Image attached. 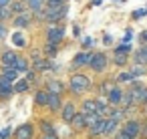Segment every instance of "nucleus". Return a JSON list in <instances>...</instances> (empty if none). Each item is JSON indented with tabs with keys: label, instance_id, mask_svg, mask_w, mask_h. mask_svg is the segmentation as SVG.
Here are the masks:
<instances>
[{
	"label": "nucleus",
	"instance_id": "1",
	"mask_svg": "<svg viewBox=\"0 0 147 139\" xmlns=\"http://www.w3.org/2000/svg\"><path fill=\"white\" fill-rule=\"evenodd\" d=\"M67 87H69V93H71L73 97H83V95H87V93L93 89V83H91V79H89L87 75L75 73V75H71Z\"/></svg>",
	"mask_w": 147,
	"mask_h": 139
},
{
	"label": "nucleus",
	"instance_id": "2",
	"mask_svg": "<svg viewBox=\"0 0 147 139\" xmlns=\"http://www.w3.org/2000/svg\"><path fill=\"white\" fill-rule=\"evenodd\" d=\"M127 93H129V97H131L133 107H143V105L147 103V85L135 81V83H131V85L127 87Z\"/></svg>",
	"mask_w": 147,
	"mask_h": 139
},
{
	"label": "nucleus",
	"instance_id": "3",
	"mask_svg": "<svg viewBox=\"0 0 147 139\" xmlns=\"http://www.w3.org/2000/svg\"><path fill=\"white\" fill-rule=\"evenodd\" d=\"M63 40H65V26H63V22H61V24H47V30H45V43L61 47Z\"/></svg>",
	"mask_w": 147,
	"mask_h": 139
},
{
	"label": "nucleus",
	"instance_id": "4",
	"mask_svg": "<svg viewBox=\"0 0 147 139\" xmlns=\"http://www.w3.org/2000/svg\"><path fill=\"white\" fill-rule=\"evenodd\" d=\"M107 65H109V59H107L105 53H93V59H91V63H89V69H91L93 73H97V75L105 73V71H107Z\"/></svg>",
	"mask_w": 147,
	"mask_h": 139
},
{
	"label": "nucleus",
	"instance_id": "5",
	"mask_svg": "<svg viewBox=\"0 0 147 139\" xmlns=\"http://www.w3.org/2000/svg\"><path fill=\"white\" fill-rule=\"evenodd\" d=\"M121 129H123L127 135H131L133 139H137V137L141 135V131H143V123H141V119H137V117H129V119L121 125Z\"/></svg>",
	"mask_w": 147,
	"mask_h": 139
},
{
	"label": "nucleus",
	"instance_id": "6",
	"mask_svg": "<svg viewBox=\"0 0 147 139\" xmlns=\"http://www.w3.org/2000/svg\"><path fill=\"white\" fill-rule=\"evenodd\" d=\"M36 131H34V125L32 123H22L14 129L12 133V139H34Z\"/></svg>",
	"mask_w": 147,
	"mask_h": 139
},
{
	"label": "nucleus",
	"instance_id": "7",
	"mask_svg": "<svg viewBox=\"0 0 147 139\" xmlns=\"http://www.w3.org/2000/svg\"><path fill=\"white\" fill-rule=\"evenodd\" d=\"M77 113H79L77 103H75V101H65V107H63V111H61V121L67 123V125H71V121L75 119Z\"/></svg>",
	"mask_w": 147,
	"mask_h": 139
},
{
	"label": "nucleus",
	"instance_id": "8",
	"mask_svg": "<svg viewBox=\"0 0 147 139\" xmlns=\"http://www.w3.org/2000/svg\"><path fill=\"white\" fill-rule=\"evenodd\" d=\"M32 22H34V14L30 10H26V12H22V14L12 18V26L14 28H28Z\"/></svg>",
	"mask_w": 147,
	"mask_h": 139
},
{
	"label": "nucleus",
	"instance_id": "9",
	"mask_svg": "<svg viewBox=\"0 0 147 139\" xmlns=\"http://www.w3.org/2000/svg\"><path fill=\"white\" fill-rule=\"evenodd\" d=\"M63 107H65V97H63V95H51V97H49L47 111H49L51 115H57V113L61 115Z\"/></svg>",
	"mask_w": 147,
	"mask_h": 139
},
{
	"label": "nucleus",
	"instance_id": "10",
	"mask_svg": "<svg viewBox=\"0 0 147 139\" xmlns=\"http://www.w3.org/2000/svg\"><path fill=\"white\" fill-rule=\"evenodd\" d=\"M12 95H14V83L4 75H0V101H6Z\"/></svg>",
	"mask_w": 147,
	"mask_h": 139
},
{
	"label": "nucleus",
	"instance_id": "11",
	"mask_svg": "<svg viewBox=\"0 0 147 139\" xmlns=\"http://www.w3.org/2000/svg\"><path fill=\"white\" fill-rule=\"evenodd\" d=\"M91 59H93V51H81V53H77V55L73 57V67H75V69L89 67Z\"/></svg>",
	"mask_w": 147,
	"mask_h": 139
},
{
	"label": "nucleus",
	"instance_id": "12",
	"mask_svg": "<svg viewBox=\"0 0 147 139\" xmlns=\"http://www.w3.org/2000/svg\"><path fill=\"white\" fill-rule=\"evenodd\" d=\"M123 97H125V89L121 87V85H117L111 93H109V97H107V103L111 105V107H121V103H123Z\"/></svg>",
	"mask_w": 147,
	"mask_h": 139
},
{
	"label": "nucleus",
	"instance_id": "13",
	"mask_svg": "<svg viewBox=\"0 0 147 139\" xmlns=\"http://www.w3.org/2000/svg\"><path fill=\"white\" fill-rule=\"evenodd\" d=\"M18 53L16 51H12V49H8V51H4L2 55H0V67H14L16 65V61H18Z\"/></svg>",
	"mask_w": 147,
	"mask_h": 139
},
{
	"label": "nucleus",
	"instance_id": "14",
	"mask_svg": "<svg viewBox=\"0 0 147 139\" xmlns=\"http://www.w3.org/2000/svg\"><path fill=\"white\" fill-rule=\"evenodd\" d=\"M115 87H117V81H113V79H105V81L99 83V87H97V95L103 97V99H107L109 93H111Z\"/></svg>",
	"mask_w": 147,
	"mask_h": 139
},
{
	"label": "nucleus",
	"instance_id": "15",
	"mask_svg": "<svg viewBox=\"0 0 147 139\" xmlns=\"http://www.w3.org/2000/svg\"><path fill=\"white\" fill-rule=\"evenodd\" d=\"M45 89H47L51 95H65V93L69 91V87H67L63 81H57V79H55V81H49Z\"/></svg>",
	"mask_w": 147,
	"mask_h": 139
},
{
	"label": "nucleus",
	"instance_id": "16",
	"mask_svg": "<svg viewBox=\"0 0 147 139\" xmlns=\"http://www.w3.org/2000/svg\"><path fill=\"white\" fill-rule=\"evenodd\" d=\"M71 127H73V131H77V133L87 131V115L79 111V113L75 115V119L71 121Z\"/></svg>",
	"mask_w": 147,
	"mask_h": 139
},
{
	"label": "nucleus",
	"instance_id": "17",
	"mask_svg": "<svg viewBox=\"0 0 147 139\" xmlns=\"http://www.w3.org/2000/svg\"><path fill=\"white\" fill-rule=\"evenodd\" d=\"M103 131H105V119L87 129V139H103Z\"/></svg>",
	"mask_w": 147,
	"mask_h": 139
},
{
	"label": "nucleus",
	"instance_id": "18",
	"mask_svg": "<svg viewBox=\"0 0 147 139\" xmlns=\"http://www.w3.org/2000/svg\"><path fill=\"white\" fill-rule=\"evenodd\" d=\"M119 129H121V125H119L117 121H113L111 117H107V119H105V131H103V137H107V139H109V137H115V133H117Z\"/></svg>",
	"mask_w": 147,
	"mask_h": 139
},
{
	"label": "nucleus",
	"instance_id": "19",
	"mask_svg": "<svg viewBox=\"0 0 147 139\" xmlns=\"http://www.w3.org/2000/svg\"><path fill=\"white\" fill-rule=\"evenodd\" d=\"M79 111H81V113H85V115L97 113V97H93V99H83V103H81Z\"/></svg>",
	"mask_w": 147,
	"mask_h": 139
},
{
	"label": "nucleus",
	"instance_id": "20",
	"mask_svg": "<svg viewBox=\"0 0 147 139\" xmlns=\"http://www.w3.org/2000/svg\"><path fill=\"white\" fill-rule=\"evenodd\" d=\"M49 97H51V93H49L47 89H38V91L34 93V105L47 109V105H49Z\"/></svg>",
	"mask_w": 147,
	"mask_h": 139
},
{
	"label": "nucleus",
	"instance_id": "21",
	"mask_svg": "<svg viewBox=\"0 0 147 139\" xmlns=\"http://www.w3.org/2000/svg\"><path fill=\"white\" fill-rule=\"evenodd\" d=\"M109 117H111L113 121H117L119 125H123V123H125V121L129 119V117H127V111H125L123 107H113V109H111V115H109Z\"/></svg>",
	"mask_w": 147,
	"mask_h": 139
},
{
	"label": "nucleus",
	"instance_id": "22",
	"mask_svg": "<svg viewBox=\"0 0 147 139\" xmlns=\"http://www.w3.org/2000/svg\"><path fill=\"white\" fill-rule=\"evenodd\" d=\"M10 10H12V14H14V16H18V14H22V12H26V10H28V4L24 2V0H12Z\"/></svg>",
	"mask_w": 147,
	"mask_h": 139
},
{
	"label": "nucleus",
	"instance_id": "23",
	"mask_svg": "<svg viewBox=\"0 0 147 139\" xmlns=\"http://www.w3.org/2000/svg\"><path fill=\"white\" fill-rule=\"evenodd\" d=\"M38 131H40V135H45V133H57L53 121H49V119H38Z\"/></svg>",
	"mask_w": 147,
	"mask_h": 139
},
{
	"label": "nucleus",
	"instance_id": "24",
	"mask_svg": "<svg viewBox=\"0 0 147 139\" xmlns=\"http://www.w3.org/2000/svg\"><path fill=\"white\" fill-rule=\"evenodd\" d=\"M133 61H135V65L147 67V47H139V51L133 55Z\"/></svg>",
	"mask_w": 147,
	"mask_h": 139
},
{
	"label": "nucleus",
	"instance_id": "25",
	"mask_svg": "<svg viewBox=\"0 0 147 139\" xmlns=\"http://www.w3.org/2000/svg\"><path fill=\"white\" fill-rule=\"evenodd\" d=\"M14 69H16L18 73H24V75H26V73H28V71L32 69V65L28 63V59H26V57H18V61H16Z\"/></svg>",
	"mask_w": 147,
	"mask_h": 139
},
{
	"label": "nucleus",
	"instance_id": "26",
	"mask_svg": "<svg viewBox=\"0 0 147 139\" xmlns=\"http://www.w3.org/2000/svg\"><path fill=\"white\" fill-rule=\"evenodd\" d=\"M0 75H4L6 79H10L12 83L18 81V71L14 67H0Z\"/></svg>",
	"mask_w": 147,
	"mask_h": 139
},
{
	"label": "nucleus",
	"instance_id": "27",
	"mask_svg": "<svg viewBox=\"0 0 147 139\" xmlns=\"http://www.w3.org/2000/svg\"><path fill=\"white\" fill-rule=\"evenodd\" d=\"M51 65H53V63H51V59H47V57H45V59H40L38 63H34V65H32V69H34L36 73H47V71H51Z\"/></svg>",
	"mask_w": 147,
	"mask_h": 139
},
{
	"label": "nucleus",
	"instance_id": "28",
	"mask_svg": "<svg viewBox=\"0 0 147 139\" xmlns=\"http://www.w3.org/2000/svg\"><path fill=\"white\" fill-rule=\"evenodd\" d=\"M113 63L123 69V67H127V63H129V55H127V53H113Z\"/></svg>",
	"mask_w": 147,
	"mask_h": 139
},
{
	"label": "nucleus",
	"instance_id": "29",
	"mask_svg": "<svg viewBox=\"0 0 147 139\" xmlns=\"http://www.w3.org/2000/svg\"><path fill=\"white\" fill-rule=\"evenodd\" d=\"M42 53H45V57L47 59H55L57 57V53H59V47L57 45H49V43H45V47H42Z\"/></svg>",
	"mask_w": 147,
	"mask_h": 139
},
{
	"label": "nucleus",
	"instance_id": "30",
	"mask_svg": "<svg viewBox=\"0 0 147 139\" xmlns=\"http://www.w3.org/2000/svg\"><path fill=\"white\" fill-rule=\"evenodd\" d=\"M115 81H117V85H121V83H135V77L131 75V71H121Z\"/></svg>",
	"mask_w": 147,
	"mask_h": 139
},
{
	"label": "nucleus",
	"instance_id": "31",
	"mask_svg": "<svg viewBox=\"0 0 147 139\" xmlns=\"http://www.w3.org/2000/svg\"><path fill=\"white\" fill-rule=\"evenodd\" d=\"M30 87H32V85H30L26 79H20V81H16V83H14V93H26Z\"/></svg>",
	"mask_w": 147,
	"mask_h": 139
},
{
	"label": "nucleus",
	"instance_id": "32",
	"mask_svg": "<svg viewBox=\"0 0 147 139\" xmlns=\"http://www.w3.org/2000/svg\"><path fill=\"white\" fill-rule=\"evenodd\" d=\"M129 71H131V75L135 77V81H137L139 77H143V75H147V67H143V65H133V67H131Z\"/></svg>",
	"mask_w": 147,
	"mask_h": 139
},
{
	"label": "nucleus",
	"instance_id": "33",
	"mask_svg": "<svg viewBox=\"0 0 147 139\" xmlns=\"http://www.w3.org/2000/svg\"><path fill=\"white\" fill-rule=\"evenodd\" d=\"M12 45L18 47V49L26 47V38H24V34H22V32H14V34H12Z\"/></svg>",
	"mask_w": 147,
	"mask_h": 139
},
{
	"label": "nucleus",
	"instance_id": "34",
	"mask_svg": "<svg viewBox=\"0 0 147 139\" xmlns=\"http://www.w3.org/2000/svg\"><path fill=\"white\" fill-rule=\"evenodd\" d=\"M101 119H105V117H101L99 113H91V115H87V129L93 127V125H97Z\"/></svg>",
	"mask_w": 147,
	"mask_h": 139
},
{
	"label": "nucleus",
	"instance_id": "35",
	"mask_svg": "<svg viewBox=\"0 0 147 139\" xmlns=\"http://www.w3.org/2000/svg\"><path fill=\"white\" fill-rule=\"evenodd\" d=\"M69 4V0H47V8H61Z\"/></svg>",
	"mask_w": 147,
	"mask_h": 139
},
{
	"label": "nucleus",
	"instance_id": "36",
	"mask_svg": "<svg viewBox=\"0 0 147 139\" xmlns=\"http://www.w3.org/2000/svg\"><path fill=\"white\" fill-rule=\"evenodd\" d=\"M81 45H83V51H89L93 45H95V40L91 38V36H83V40H81Z\"/></svg>",
	"mask_w": 147,
	"mask_h": 139
},
{
	"label": "nucleus",
	"instance_id": "37",
	"mask_svg": "<svg viewBox=\"0 0 147 139\" xmlns=\"http://www.w3.org/2000/svg\"><path fill=\"white\" fill-rule=\"evenodd\" d=\"M36 75H38V73H36V71H34V69H30V71H28V73H26V77H24V79H26V81H28V83H30V85H32V83H34V81H36Z\"/></svg>",
	"mask_w": 147,
	"mask_h": 139
},
{
	"label": "nucleus",
	"instance_id": "38",
	"mask_svg": "<svg viewBox=\"0 0 147 139\" xmlns=\"http://www.w3.org/2000/svg\"><path fill=\"white\" fill-rule=\"evenodd\" d=\"M6 36H8V26L4 22H0V40H4Z\"/></svg>",
	"mask_w": 147,
	"mask_h": 139
},
{
	"label": "nucleus",
	"instance_id": "39",
	"mask_svg": "<svg viewBox=\"0 0 147 139\" xmlns=\"http://www.w3.org/2000/svg\"><path fill=\"white\" fill-rule=\"evenodd\" d=\"M10 133H14V131H12L10 127H6V129H2V131H0V139H10V137H12Z\"/></svg>",
	"mask_w": 147,
	"mask_h": 139
},
{
	"label": "nucleus",
	"instance_id": "40",
	"mask_svg": "<svg viewBox=\"0 0 147 139\" xmlns=\"http://www.w3.org/2000/svg\"><path fill=\"white\" fill-rule=\"evenodd\" d=\"M115 53H127V55H131V47L129 45H119L115 49Z\"/></svg>",
	"mask_w": 147,
	"mask_h": 139
},
{
	"label": "nucleus",
	"instance_id": "41",
	"mask_svg": "<svg viewBox=\"0 0 147 139\" xmlns=\"http://www.w3.org/2000/svg\"><path fill=\"white\" fill-rule=\"evenodd\" d=\"M113 139H133V137H131V135H127L123 129H119V131L115 133V137H113Z\"/></svg>",
	"mask_w": 147,
	"mask_h": 139
},
{
	"label": "nucleus",
	"instance_id": "42",
	"mask_svg": "<svg viewBox=\"0 0 147 139\" xmlns=\"http://www.w3.org/2000/svg\"><path fill=\"white\" fill-rule=\"evenodd\" d=\"M38 139H61V137H59V133H45V135H40Z\"/></svg>",
	"mask_w": 147,
	"mask_h": 139
},
{
	"label": "nucleus",
	"instance_id": "43",
	"mask_svg": "<svg viewBox=\"0 0 147 139\" xmlns=\"http://www.w3.org/2000/svg\"><path fill=\"white\" fill-rule=\"evenodd\" d=\"M139 40H141V47H147V30H143L139 34Z\"/></svg>",
	"mask_w": 147,
	"mask_h": 139
},
{
	"label": "nucleus",
	"instance_id": "44",
	"mask_svg": "<svg viewBox=\"0 0 147 139\" xmlns=\"http://www.w3.org/2000/svg\"><path fill=\"white\" fill-rule=\"evenodd\" d=\"M145 14H147V12H145V8H143V10H135V12H133V18L137 20V18H141V16H145Z\"/></svg>",
	"mask_w": 147,
	"mask_h": 139
},
{
	"label": "nucleus",
	"instance_id": "45",
	"mask_svg": "<svg viewBox=\"0 0 147 139\" xmlns=\"http://www.w3.org/2000/svg\"><path fill=\"white\" fill-rule=\"evenodd\" d=\"M131 34H133L131 30H127V32H125V36H123V45H129V40H131Z\"/></svg>",
	"mask_w": 147,
	"mask_h": 139
},
{
	"label": "nucleus",
	"instance_id": "46",
	"mask_svg": "<svg viewBox=\"0 0 147 139\" xmlns=\"http://www.w3.org/2000/svg\"><path fill=\"white\" fill-rule=\"evenodd\" d=\"M103 43H105L107 47H109V45H113V36H111V34H105V36H103Z\"/></svg>",
	"mask_w": 147,
	"mask_h": 139
},
{
	"label": "nucleus",
	"instance_id": "47",
	"mask_svg": "<svg viewBox=\"0 0 147 139\" xmlns=\"http://www.w3.org/2000/svg\"><path fill=\"white\" fill-rule=\"evenodd\" d=\"M143 113H145V117H147V105H145V107H143Z\"/></svg>",
	"mask_w": 147,
	"mask_h": 139
},
{
	"label": "nucleus",
	"instance_id": "48",
	"mask_svg": "<svg viewBox=\"0 0 147 139\" xmlns=\"http://www.w3.org/2000/svg\"><path fill=\"white\" fill-rule=\"evenodd\" d=\"M101 4V0H95V6H99Z\"/></svg>",
	"mask_w": 147,
	"mask_h": 139
},
{
	"label": "nucleus",
	"instance_id": "49",
	"mask_svg": "<svg viewBox=\"0 0 147 139\" xmlns=\"http://www.w3.org/2000/svg\"><path fill=\"white\" fill-rule=\"evenodd\" d=\"M145 12H147V8H145Z\"/></svg>",
	"mask_w": 147,
	"mask_h": 139
},
{
	"label": "nucleus",
	"instance_id": "50",
	"mask_svg": "<svg viewBox=\"0 0 147 139\" xmlns=\"http://www.w3.org/2000/svg\"><path fill=\"white\" fill-rule=\"evenodd\" d=\"M145 105H147V103H145ZM145 105H143V107H145Z\"/></svg>",
	"mask_w": 147,
	"mask_h": 139
},
{
	"label": "nucleus",
	"instance_id": "51",
	"mask_svg": "<svg viewBox=\"0 0 147 139\" xmlns=\"http://www.w3.org/2000/svg\"><path fill=\"white\" fill-rule=\"evenodd\" d=\"M103 139H107V137H103Z\"/></svg>",
	"mask_w": 147,
	"mask_h": 139
}]
</instances>
